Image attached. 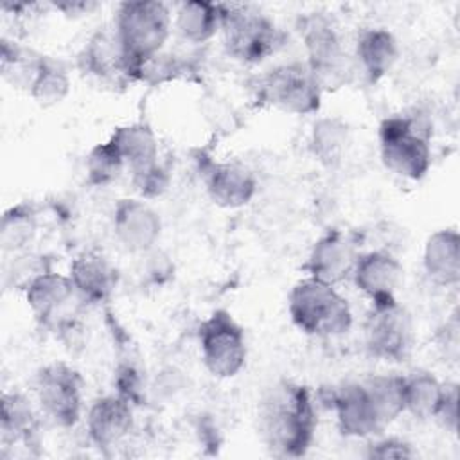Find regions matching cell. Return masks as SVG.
<instances>
[{"instance_id": "obj_1", "label": "cell", "mask_w": 460, "mask_h": 460, "mask_svg": "<svg viewBox=\"0 0 460 460\" xmlns=\"http://www.w3.org/2000/svg\"><path fill=\"white\" fill-rule=\"evenodd\" d=\"M259 428L271 455L304 456L316 431V410L309 388L289 379L270 386L259 404Z\"/></svg>"}, {"instance_id": "obj_2", "label": "cell", "mask_w": 460, "mask_h": 460, "mask_svg": "<svg viewBox=\"0 0 460 460\" xmlns=\"http://www.w3.org/2000/svg\"><path fill=\"white\" fill-rule=\"evenodd\" d=\"M171 25L172 16L164 2L135 0L119 4L113 31L120 43L131 81L137 79L142 65L162 52L171 34Z\"/></svg>"}, {"instance_id": "obj_3", "label": "cell", "mask_w": 460, "mask_h": 460, "mask_svg": "<svg viewBox=\"0 0 460 460\" xmlns=\"http://www.w3.org/2000/svg\"><path fill=\"white\" fill-rule=\"evenodd\" d=\"M289 318L309 336L334 338L350 331L352 311L332 284L313 277L298 280L288 295Z\"/></svg>"}, {"instance_id": "obj_4", "label": "cell", "mask_w": 460, "mask_h": 460, "mask_svg": "<svg viewBox=\"0 0 460 460\" xmlns=\"http://www.w3.org/2000/svg\"><path fill=\"white\" fill-rule=\"evenodd\" d=\"M381 162L406 180H422L431 167V129L422 115L397 113L379 124Z\"/></svg>"}, {"instance_id": "obj_5", "label": "cell", "mask_w": 460, "mask_h": 460, "mask_svg": "<svg viewBox=\"0 0 460 460\" xmlns=\"http://www.w3.org/2000/svg\"><path fill=\"white\" fill-rule=\"evenodd\" d=\"M221 32L226 52L248 65L273 56L286 41L284 31L264 13L248 5L221 4Z\"/></svg>"}, {"instance_id": "obj_6", "label": "cell", "mask_w": 460, "mask_h": 460, "mask_svg": "<svg viewBox=\"0 0 460 460\" xmlns=\"http://www.w3.org/2000/svg\"><path fill=\"white\" fill-rule=\"evenodd\" d=\"M311 74L322 90H338L345 86L352 74L354 63L343 49L334 22L323 13L305 14L298 23Z\"/></svg>"}, {"instance_id": "obj_7", "label": "cell", "mask_w": 460, "mask_h": 460, "mask_svg": "<svg viewBox=\"0 0 460 460\" xmlns=\"http://www.w3.org/2000/svg\"><path fill=\"white\" fill-rule=\"evenodd\" d=\"M322 93L323 90L305 63L279 65L257 79V99L291 115L316 113Z\"/></svg>"}, {"instance_id": "obj_8", "label": "cell", "mask_w": 460, "mask_h": 460, "mask_svg": "<svg viewBox=\"0 0 460 460\" xmlns=\"http://www.w3.org/2000/svg\"><path fill=\"white\" fill-rule=\"evenodd\" d=\"M198 343L207 372L217 379H230L246 365L244 329L226 309H216L199 323Z\"/></svg>"}, {"instance_id": "obj_9", "label": "cell", "mask_w": 460, "mask_h": 460, "mask_svg": "<svg viewBox=\"0 0 460 460\" xmlns=\"http://www.w3.org/2000/svg\"><path fill=\"white\" fill-rule=\"evenodd\" d=\"M415 345V327L411 314L394 300L372 302L365 322V347L370 356L402 363L410 359Z\"/></svg>"}, {"instance_id": "obj_10", "label": "cell", "mask_w": 460, "mask_h": 460, "mask_svg": "<svg viewBox=\"0 0 460 460\" xmlns=\"http://www.w3.org/2000/svg\"><path fill=\"white\" fill-rule=\"evenodd\" d=\"M34 392L41 411L56 426L72 428L83 413V379L63 361L41 367L34 379Z\"/></svg>"}, {"instance_id": "obj_11", "label": "cell", "mask_w": 460, "mask_h": 460, "mask_svg": "<svg viewBox=\"0 0 460 460\" xmlns=\"http://www.w3.org/2000/svg\"><path fill=\"white\" fill-rule=\"evenodd\" d=\"M359 255V239L352 232L332 228L313 243L304 270L307 277L336 286L350 279Z\"/></svg>"}, {"instance_id": "obj_12", "label": "cell", "mask_w": 460, "mask_h": 460, "mask_svg": "<svg viewBox=\"0 0 460 460\" xmlns=\"http://www.w3.org/2000/svg\"><path fill=\"white\" fill-rule=\"evenodd\" d=\"M113 232L120 246L131 253H147L162 234L158 212L142 198H122L113 207Z\"/></svg>"}, {"instance_id": "obj_13", "label": "cell", "mask_w": 460, "mask_h": 460, "mask_svg": "<svg viewBox=\"0 0 460 460\" xmlns=\"http://www.w3.org/2000/svg\"><path fill=\"white\" fill-rule=\"evenodd\" d=\"M329 399V406L336 413V424L341 435L365 438L385 429L363 381L343 383L331 390Z\"/></svg>"}, {"instance_id": "obj_14", "label": "cell", "mask_w": 460, "mask_h": 460, "mask_svg": "<svg viewBox=\"0 0 460 460\" xmlns=\"http://www.w3.org/2000/svg\"><path fill=\"white\" fill-rule=\"evenodd\" d=\"M25 302L43 327H58L66 323L65 311L74 298H79L68 275L41 271L25 288Z\"/></svg>"}, {"instance_id": "obj_15", "label": "cell", "mask_w": 460, "mask_h": 460, "mask_svg": "<svg viewBox=\"0 0 460 460\" xmlns=\"http://www.w3.org/2000/svg\"><path fill=\"white\" fill-rule=\"evenodd\" d=\"M350 279L370 302L394 300L404 282V268L392 252L370 250L359 255Z\"/></svg>"}, {"instance_id": "obj_16", "label": "cell", "mask_w": 460, "mask_h": 460, "mask_svg": "<svg viewBox=\"0 0 460 460\" xmlns=\"http://www.w3.org/2000/svg\"><path fill=\"white\" fill-rule=\"evenodd\" d=\"M133 428V404L119 394L97 397L86 413V431L99 449L115 447Z\"/></svg>"}, {"instance_id": "obj_17", "label": "cell", "mask_w": 460, "mask_h": 460, "mask_svg": "<svg viewBox=\"0 0 460 460\" xmlns=\"http://www.w3.org/2000/svg\"><path fill=\"white\" fill-rule=\"evenodd\" d=\"M205 189L221 208H241L257 192L255 174L239 162H212L205 171Z\"/></svg>"}, {"instance_id": "obj_18", "label": "cell", "mask_w": 460, "mask_h": 460, "mask_svg": "<svg viewBox=\"0 0 460 460\" xmlns=\"http://www.w3.org/2000/svg\"><path fill=\"white\" fill-rule=\"evenodd\" d=\"M68 277L81 302L104 304L108 302L119 284L117 268L97 252H83L70 262Z\"/></svg>"}, {"instance_id": "obj_19", "label": "cell", "mask_w": 460, "mask_h": 460, "mask_svg": "<svg viewBox=\"0 0 460 460\" xmlns=\"http://www.w3.org/2000/svg\"><path fill=\"white\" fill-rule=\"evenodd\" d=\"M422 268L437 286L453 288L460 282V235L455 228H440L426 239Z\"/></svg>"}, {"instance_id": "obj_20", "label": "cell", "mask_w": 460, "mask_h": 460, "mask_svg": "<svg viewBox=\"0 0 460 460\" xmlns=\"http://www.w3.org/2000/svg\"><path fill=\"white\" fill-rule=\"evenodd\" d=\"M354 58L358 68L370 83L381 81L390 74L399 59V43L395 36L383 27H367L356 38Z\"/></svg>"}, {"instance_id": "obj_21", "label": "cell", "mask_w": 460, "mask_h": 460, "mask_svg": "<svg viewBox=\"0 0 460 460\" xmlns=\"http://www.w3.org/2000/svg\"><path fill=\"white\" fill-rule=\"evenodd\" d=\"M110 140L131 174L158 164V140L147 124L133 122L119 126L110 135Z\"/></svg>"}, {"instance_id": "obj_22", "label": "cell", "mask_w": 460, "mask_h": 460, "mask_svg": "<svg viewBox=\"0 0 460 460\" xmlns=\"http://www.w3.org/2000/svg\"><path fill=\"white\" fill-rule=\"evenodd\" d=\"M83 68L99 79H120L128 77L126 59L113 29L97 31L81 54Z\"/></svg>"}, {"instance_id": "obj_23", "label": "cell", "mask_w": 460, "mask_h": 460, "mask_svg": "<svg viewBox=\"0 0 460 460\" xmlns=\"http://www.w3.org/2000/svg\"><path fill=\"white\" fill-rule=\"evenodd\" d=\"M36 435V415L29 399L18 392L0 397V442L4 449L31 444Z\"/></svg>"}, {"instance_id": "obj_24", "label": "cell", "mask_w": 460, "mask_h": 460, "mask_svg": "<svg viewBox=\"0 0 460 460\" xmlns=\"http://www.w3.org/2000/svg\"><path fill=\"white\" fill-rule=\"evenodd\" d=\"M221 4L205 0L181 2L174 13V27L189 43H205L221 31Z\"/></svg>"}, {"instance_id": "obj_25", "label": "cell", "mask_w": 460, "mask_h": 460, "mask_svg": "<svg viewBox=\"0 0 460 460\" xmlns=\"http://www.w3.org/2000/svg\"><path fill=\"white\" fill-rule=\"evenodd\" d=\"M446 383L438 381L428 370H413L402 376L404 392V413L415 419H435L440 406Z\"/></svg>"}, {"instance_id": "obj_26", "label": "cell", "mask_w": 460, "mask_h": 460, "mask_svg": "<svg viewBox=\"0 0 460 460\" xmlns=\"http://www.w3.org/2000/svg\"><path fill=\"white\" fill-rule=\"evenodd\" d=\"M70 86L72 84L66 68L56 59L41 56L27 92L40 106L50 108L66 99Z\"/></svg>"}, {"instance_id": "obj_27", "label": "cell", "mask_w": 460, "mask_h": 460, "mask_svg": "<svg viewBox=\"0 0 460 460\" xmlns=\"http://www.w3.org/2000/svg\"><path fill=\"white\" fill-rule=\"evenodd\" d=\"M38 234V216L31 203L9 207L0 223V246L4 253H20L34 241Z\"/></svg>"}, {"instance_id": "obj_28", "label": "cell", "mask_w": 460, "mask_h": 460, "mask_svg": "<svg viewBox=\"0 0 460 460\" xmlns=\"http://www.w3.org/2000/svg\"><path fill=\"white\" fill-rule=\"evenodd\" d=\"M349 142V128L338 117H323L313 124L309 147L313 156L325 167L340 164Z\"/></svg>"}, {"instance_id": "obj_29", "label": "cell", "mask_w": 460, "mask_h": 460, "mask_svg": "<svg viewBox=\"0 0 460 460\" xmlns=\"http://www.w3.org/2000/svg\"><path fill=\"white\" fill-rule=\"evenodd\" d=\"M365 386L370 394V399L376 406L379 420L386 428L401 413H404V392H402V376L395 374H379L367 377Z\"/></svg>"}, {"instance_id": "obj_30", "label": "cell", "mask_w": 460, "mask_h": 460, "mask_svg": "<svg viewBox=\"0 0 460 460\" xmlns=\"http://www.w3.org/2000/svg\"><path fill=\"white\" fill-rule=\"evenodd\" d=\"M126 164L111 140L93 146L86 156V176L93 187H106L120 178Z\"/></svg>"}, {"instance_id": "obj_31", "label": "cell", "mask_w": 460, "mask_h": 460, "mask_svg": "<svg viewBox=\"0 0 460 460\" xmlns=\"http://www.w3.org/2000/svg\"><path fill=\"white\" fill-rule=\"evenodd\" d=\"M41 56L32 54L31 50L20 47L7 38H2V50H0V63H2V75L5 81L13 84H23L29 88V83L34 75Z\"/></svg>"}, {"instance_id": "obj_32", "label": "cell", "mask_w": 460, "mask_h": 460, "mask_svg": "<svg viewBox=\"0 0 460 460\" xmlns=\"http://www.w3.org/2000/svg\"><path fill=\"white\" fill-rule=\"evenodd\" d=\"M131 183L142 199L162 196L169 187V174L158 162L156 165L131 174Z\"/></svg>"}, {"instance_id": "obj_33", "label": "cell", "mask_w": 460, "mask_h": 460, "mask_svg": "<svg viewBox=\"0 0 460 460\" xmlns=\"http://www.w3.org/2000/svg\"><path fill=\"white\" fill-rule=\"evenodd\" d=\"M113 385L117 388V394L131 404H138L144 397L142 370L137 368L133 363H120L117 367Z\"/></svg>"}, {"instance_id": "obj_34", "label": "cell", "mask_w": 460, "mask_h": 460, "mask_svg": "<svg viewBox=\"0 0 460 460\" xmlns=\"http://www.w3.org/2000/svg\"><path fill=\"white\" fill-rule=\"evenodd\" d=\"M368 458H377V460H386V458H413L415 451L410 442L397 438V437H388L381 438L374 444H370Z\"/></svg>"}, {"instance_id": "obj_35", "label": "cell", "mask_w": 460, "mask_h": 460, "mask_svg": "<svg viewBox=\"0 0 460 460\" xmlns=\"http://www.w3.org/2000/svg\"><path fill=\"white\" fill-rule=\"evenodd\" d=\"M435 419L449 431H456L458 424V385L456 383H446L444 395L440 401V406L435 413Z\"/></svg>"}, {"instance_id": "obj_36", "label": "cell", "mask_w": 460, "mask_h": 460, "mask_svg": "<svg viewBox=\"0 0 460 460\" xmlns=\"http://www.w3.org/2000/svg\"><path fill=\"white\" fill-rule=\"evenodd\" d=\"M458 320L456 314H453V318L446 323V327L440 332V341L438 345L444 349L446 356H453L456 358L458 354Z\"/></svg>"}, {"instance_id": "obj_37", "label": "cell", "mask_w": 460, "mask_h": 460, "mask_svg": "<svg viewBox=\"0 0 460 460\" xmlns=\"http://www.w3.org/2000/svg\"><path fill=\"white\" fill-rule=\"evenodd\" d=\"M56 9H59V11H66V14H75V13H79V14H84V13H88L90 9H93V7H97V4H86V2H72V4H56L54 5Z\"/></svg>"}]
</instances>
